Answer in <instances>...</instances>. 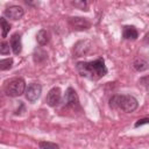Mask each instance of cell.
<instances>
[{
	"label": "cell",
	"instance_id": "12",
	"mask_svg": "<svg viewBox=\"0 0 149 149\" xmlns=\"http://www.w3.org/2000/svg\"><path fill=\"white\" fill-rule=\"evenodd\" d=\"M148 65H149V63H148V61L146 59V58H143V57H139V58H136V59H134V62H133V66H134V69L136 70V71H146L147 69H148Z\"/></svg>",
	"mask_w": 149,
	"mask_h": 149
},
{
	"label": "cell",
	"instance_id": "16",
	"mask_svg": "<svg viewBox=\"0 0 149 149\" xmlns=\"http://www.w3.org/2000/svg\"><path fill=\"white\" fill-rule=\"evenodd\" d=\"M13 65V59L12 58H6V59H0V70H8Z\"/></svg>",
	"mask_w": 149,
	"mask_h": 149
},
{
	"label": "cell",
	"instance_id": "4",
	"mask_svg": "<svg viewBox=\"0 0 149 149\" xmlns=\"http://www.w3.org/2000/svg\"><path fill=\"white\" fill-rule=\"evenodd\" d=\"M42 92V86L37 83H31L30 85H28V87H26L24 93H26V98L28 101L30 102H35Z\"/></svg>",
	"mask_w": 149,
	"mask_h": 149
},
{
	"label": "cell",
	"instance_id": "3",
	"mask_svg": "<svg viewBox=\"0 0 149 149\" xmlns=\"http://www.w3.org/2000/svg\"><path fill=\"white\" fill-rule=\"evenodd\" d=\"M24 90H26V83L22 78L12 79L5 88L6 94L9 97H20L22 93H24Z\"/></svg>",
	"mask_w": 149,
	"mask_h": 149
},
{
	"label": "cell",
	"instance_id": "15",
	"mask_svg": "<svg viewBox=\"0 0 149 149\" xmlns=\"http://www.w3.org/2000/svg\"><path fill=\"white\" fill-rule=\"evenodd\" d=\"M71 5L81 10L87 9V0H71Z\"/></svg>",
	"mask_w": 149,
	"mask_h": 149
},
{
	"label": "cell",
	"instance_id": "6",
	"mask_svg": "<svg viewBox=\"0 0 149 149\" xmlns=\"http://www.w3.org/2000/svg\"><path fill=\"white\" fill-rule=\"evenodd\" d=\"M61 98H62V93H61V90L59 87H52L48 94H47V98H45V102L50 106V107H55L59 104L61 101Z\"/></svg>",
	"mask_w": 149,
	"mask_h": 149
},
{
	"label": "cell",
	"instance_id": "8",
	"mask_svg": "<svg viewBox=\"0 0 149 149\" xmlns=\"http://www.w3.org/2000/svg\"><path fill=\"white\" fill-rule=\"evenodd\" d=\"M65 102L70 107H77L79 105V98L72 87H69L65 93Z\"/></svg>",
	"mask_w": 149,
	"mask_h": 149
},
{
	"label": "cell",
	"instance_id": "10",
	"mask_svg": "<svg viewBox=\"0 0 149 149\" xmlns=\"http://www.w3.org/2000/svg\"><path fill=\"white\" fill-rule=\"evenodd\" d=\"M122 36L126 40H136L139 37V31L134 26H125L122 29Z\"/></svg>",
	"mask_w": 149,
	"mask_h": 149
},
{
	"label": "cell",
	"instance_id": "2",
	"mask_svg": "<svg viewBox=\"0 0 149 149\" xmlns=\"http://www.w3.org/2000/svg\"><path fill=\"white\" fill-rule=\"evenodd\" d=\"M109 105L113 108H120V109H122L127 113H132L137 108L139 102L133 95L115 94L109 99Z\"/></svg>",
	"mask_w": 149,
	"mask_h": 149
},
{
	"label": "cell",
	"instance_id": "11",
	"mask_svg": "<svg viewBox=\"0 0 149 149\" xmlns=\"http://www.w3.org/2000/svg\"><path fill=\"white\" fill-rule=\"evenodd\" d=\"M90 47H91V44H90L88 41H80V42H78V43L74 45L73 52H74L78 57H79V56H83V55H85V54L88 51Z\"/></svg>",
	"mask_w": 149,
	"mask_h": 149
},
{
	"label": "cell",
	"instance_id": "13",
	"mask_svg": "<svg viewBox=\"0 0 149 149\" xmlns=\"http://www.w3.org/2000/svg\"><path fill=\"white\" fill-rule=\"evenodd\" d=\"M36 41L40 45H45L49 42V35L44 29H41L36 35Z\"/></svg>",
	"mask_w": 149,
	"mask_h": 149
},
{
	"label": "cell",
	"instance_id": "17",
	"mask_svg": "<svg viewBox=\"0 0 149 149\" xmlns=\"http://www.w3.org/2000/svg\"><path fill=\"white\" fill-rule=\"evenodd\" d=\"M0 54L1 55H8L9 54V44L7 42L0 43Z\"/></svg>",
	"mask_w": 149,
	"mask_h": 149
},
{
	"label": "cell",
	"instance_id": "5",
	"mask_svg": "<svg viewBox=\"0 0 149 149\" xmlns=\"http://www.w3.org/2000/svg\"><path fill=\"white\" fill-rule=\"evenodd\" d=\"M69 23L74 30H86L91 27V23L87 19L78 17V16L69 17Z\"/></svg>",
	"mask_w": 149,
	"mask_h": 149
},
{
	"label": "cell",
	"instance_id": "7",
	"mask_svg": "<svg viewBox=\"0 0 149 149\" xmlns=\"http://www.w3.org/2000/svg\"><path fill=\"white\" fill-rule=\"evenodd\" d=\"M3 14H5V16H7V17H9V19L19 20V19H21V17L23 16L24 10H23V8L20 7V6H10V7H8L7 9H5Z\"/></svg>",
	"mask_w": 149,
	"mask_h": 149
},
{
	"label": "cell",
	"instance_id": "9",
	"mask_svg": "<svg viewBox=\"0 0 149 149\" xmlns=\"http://www.w3.org/2000/svg\"><path fill=\"white\" fill-rule=\"evenodd\" d=\"M10 48L15 55H19L22 50V43H21V35L20 34H13L10 37Z\"/></svg>",
	"mask_w": 149,
	"mask_h": 149
},
{
	"label": "cell",
	"instance_id": "19",
	"mask_svg": "<svg viewBox=\"0 0 149 149\" xmlns=\"http://www.w3.org/2000/svg\"><path fill=\"white\" fill-rule=\"evenodd\" d=\"M148 122V119L146 118V119H142V120H139L136 123H135V127H139V126H141V125H144V123H147Z\"/></svg>",
	"mask_w": 149,
	"mask_h": 149
},
{
	"label": "cell",
	"instance_id": "14",
	"mask_svg": "<svg viewBox=\"0 0 149 149\" xmlns=\"http://www.w3.org/2000/svg\"><path fill=\"white\" fill-rule=\"evenodd\" d=\"M0 28H1V31H2V37H6L7 34L9 33L10 30V24L9 22L5 19V17H0Z\"/></svg>",
	"mask_w": 149,
	"mask_h": 149
},
{
	"label": "cell",
	"instance_id": "18",
	"mask_svg": "<svg viewBox=\"0 0 149 149\" xmlns=\"http://www.w3.org/2000/svg\"><path fill=\"white\" fill-rule=\"evenodd\" d=\"M40 148H52V149H57L59 148L58 144L56 143H51V142H40Z\"/></svg>",
	"mask_w": 149,
	"mask_h": 149
},
{
	"label": "cell",
	"instance_id": "1",
	"mask_svg": "<svg viewBox=\"0 0 149 149\" xmlns=\"http://www.w3.org/2000/svg\"><path fill=\"white\" fill-rule=\"evenodd\" d=\"M77 71L81 77L91 80H97L107 74V68L105 65L104 58H98L91 62H78L76 64Z\"/></svg>",
	"mask_w": 149,
	"mask_h": 149
}]
</instances>
